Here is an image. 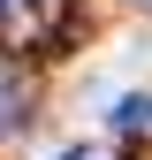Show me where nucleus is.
<instances>
[{
	"instance_id": "obj_1",
	"label": "nucleus",
	"mask_w": 152,
	"mask_h": 160,
	"mask_svg": "<svg viewBox=\"0 0 152 160\" xmlns=\"http://www.w3.org/2000/svg\"><path fill=\"white\" fill-rule=\"evenodd\" d=\"M152 122V99H122V107H114V130H145Z\"/></svg>"
}]
</instances>
